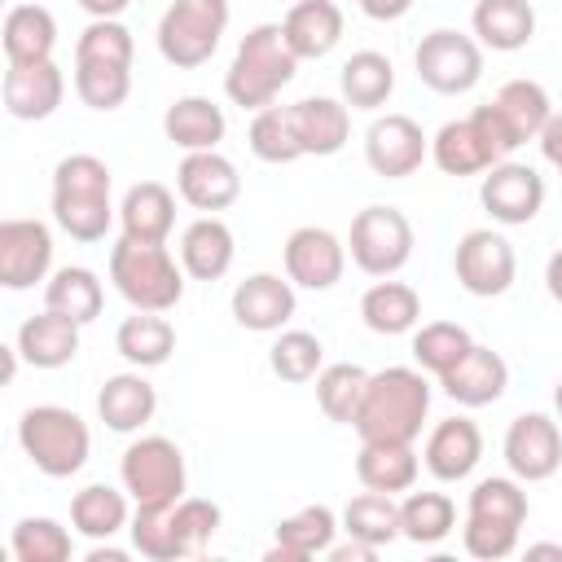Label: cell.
<instances>
[{"label":"cell","instance_id":"6da1fadb","mask_svg":"<svg viewBox=\"0 0 562 562\" xmlns=\"http://www.w3.org/2000/svg\"><path fill=\"white\" fill-rule=\"evenodd\" d=\"M430 413V382L426 369L413 364H386L369 373L360 413H356V435L360 443H417L422 426Z\"/></svg>","mask_w":562,"mask_h":562},{"label":"cell","instance_id":"7a4b0ae2","mask_svg":"<svg viewBox=\"0 0 562 562\" xmlns=\"http://www.w3.org/2000/svg\"><path fill=\"white\" fill-rule=\"evenodd\" d=\"M110 167L97 154H66L53 167V220L75 241H101L119 215L110 202Z\"/></svg>","mask_w":562,"mask_h":562},{"label":"cell","instance_id":"3957f363","mask_svg":"<svg viewBox=\"0 0 562 562\" xmlns=\"http://www.w3.org/2000/svg\"><path fill=\"white\" fill-rule=\"evenodd\" d=\"M294 70H299V57L285 44L281 22H259L241 35V44L224 70V92L241 110H263L294 79Z\"/></svg>","mask_w":562,"mask_h":562},{"label":"cell","instance_id":"277c9868","mask_svg":"<svg viewBox=\"0 0 562 562\" xmlns=\"http://www.w3.org/2000/svg\"><path fill=\"white\" fill-rule=\"evenodd\" d=\"M518 149V136L509 132V123L501 119V110L487 101V105H474L465 119H448L435 136H430V158L443 176H483L487 167L505 162L509 154Z\"/></svg>","mask_w":562,"mask_h":562},{"label":"cell","instance_id":"5b68a950","mask_svg":"<svg viewBox=\"0 0 562 562\" xmlns=\"http://www.w3.org/2000/svg\"><path fill=\"white\" fill-rule=\"evenodd\" d=\"M184 277L189 272L167 241L119 237L110 250V281L136 312H171L184 299Z\"/></svg>","mask_w":562,"mask_h":562},{"label":"cell","instance_id":"8992f818","mask_svg":"<svg viewBox=\"0 0 562 562\" xmlns=\"http://www.w3.org/2000/svg\"><path fill=\"white\" fill-rule=\"evenodd\" d=\"M18 443L26 452V461L48 474V479H70L88 465V452H92V435H88V422L75 413V408H61V404H35L22 413L18 422Z\"/></svg>","mask_w":562,"mask_h":562},{"label":"cell","instance_id":"52a82bcc","mask_svg":"<svg viewBox=\"0 0 562 562\" xmlns=\"http://www.w3.org/2000/svg\"><path fill=\"white\" fill-rule=\"evenodd\" d=\"M228 31V0H171L158 18V53L176 70H193L215 57Z\"/></svg>","mask_w":562,"mask_h":562},{"label":"cell","instance_id":"ba28073f","mask_svg":"<svg viewBox=\"0 0 562 562\" xmlns=\"http://www.w3.org/2000/svg\"><path fill=\"white\" fill-rule=\"evenodd\" d=\"M119 479L132 505H176L184 496L189 470L184 452L167 435H140L119 457Z\"/></svg>","mask_w":562,"mask_h":562},{"label":"cell","instance_id":"9c48e42d","mask_svg":"<svg viewBox=\"0 0 562 562\" xmlns=\"http://www.w3.org/2000/svg\"><path fill=\"white\" fill-rule=\"evenodd\" d=\"M347 255L369 277H395L413 259V224L400 206H364L351 220Z\"/></svg>","mask_w":562,"mask_h":562},{"label":"cell","instance_id":"30bf717a","mask_svg":"<svg viewBox=\"0 0 562 562\" xmlns=\"http://www.w3.org/2000/svg\"><path fill=\"white\" fill-rule=\"evenodd\" d=\"M413 66H417V79L430 92L461 97L483 79V44L465 31L439 26V31L422 35V44L413 53Z\"/></svg>","mask_w":562,"mask_h":562},{"label":"cell","instance_id":"8fae6325","mask_svg":"<svg viewBox=\"0 0 562 562\" xmlns=\"http://www.w3.org/2000/svg\"><path fill=\"white\" fill-rule=\"evenodd\" d=\"M452 272L461 281L465 294L474 299H496L514 285L518 277V255L509 246L505 233L496 228H470L461 241H457V255H452Z\"/></svg>","mask_w":562,"mask_h":562},{"label":"cell","instance_id":"7c38bea8","mask_svg":"<svg viewBox=\"0 0 562 562\" xmlns=\"http://www.w3.org/2000/svg\"><path fill=\"white\" fill-rule=\"evenodd\" d=\"M479 202H483V211H487L496 224H505V228L531 224V220L540 215V206H544V176H540L536 167H527V162L505 158V162H496V167L483 171Z\"/></svg>","mask_w":562,"mask_h":562},{"label":"cell","instance_id":"4fadbf2b","mask_svg":"<svg viewBox=\"0 0 562 562\" xmlns=\"http://www.w3.org/2000/svg\"><path fill=\"white\" fill-rule=\"evenodd\" d=\"M505 465L522 483H544L562 465V430L549 413H518L505 430Z\"/></svg>","mask_w":562,"mask_h":562},{"label":"cell","instance_id":"5bb4252c","mask_svg":"<svg viewBox=\"0 0 562 562\" xmlns=\"http://www.w3.org/2000/svg\"><path fill=\"white\" fill-rule=\"evenodd\" d=\"M430 154V136L422 132L417 119L408 114H382L369 123L364 132V162L373 167V176L382 180H404L422 167V158Z\"/></svg>","mask_w":562,"mask_h":562},{"label":"cell","instance_id":"9a60e30c","mask_svg":"<svg viewBox=\"0 0 562 562\" xmlns=\"http://www.w3.org/2000/svg\"><path fill=\"white\" fill-rule=\"evenodd\" d=\"M53 268V233L44 220H4L0 224V285L4 290H31L35 281H48Z\"/></svg>","mask_w":562,"mask_h":562},{"label":"cell","instance_id":"2e32d148","mask_svg":"<svg viewBox=\"0 0 562 562\" xmlns=\"http://www.w3.org/2000/svg\"><path fill=\"white\" fill-rule=\"evenodd\" d=\"M281 259H285V277L303 290H334L347 272V241H338L329 228H316V224H303L285 237L281 246Z\"/></svg>","mask_w":562,"mask_h":562},{"label":"cell","instance_id":"e0dca14e","mask_svg":"<svg viewBox=\"0 0 562 562\" xmlns=\"http://www.w3.org/2000/svg\"><path fill=\"white\" fill-rule=\"evenodd\" d=\"M176 193L193 206V211H228L237 198H241V176L237 167L220 154V149H198V154H184L180 167H176Z\"/></svg>","mask_w":562,"mask_h":562},{"label":"cell","instance_id":"ac0fdd59","mask_svg":"<svg viewBox=\"0 0 562 562\" xmlns=\"http://www.w3.org/2000/svg\"><path fill=\"white\" fill-rule=\"evenodd\" d=\"M294 281L277 272H250L233 285V321L250 334H281L294 316Z\"/></svg>","mask_w":562,"mask_h":562},{"label":"cell","instance_id":"d6986e66","mask_svg":"<svg viewBox=\"0 0 562 562\" xmlns=\"http://www.w3.org/2000/svg\"><path fill=\"white\" fill-rule=\"evenodd\" d=\"M483 461V430L470 417H443L430 426L426 448H422V465L439 479V483H461L474 474V465Z\"/></svg>","mask_w":562,"mask_h":562},{"label":"cell","instance_id":"ffe728a7","mask_svg":"<svg viewBox=\"0 0 562 562\" xmlns=\"http://www.w3.org/2000/svg\"><path fill=\"white\" fill-rule=\"evenodd\" d=\"M439 386H443V395L457 400L461 408H483V404H496V400L505 395V386H509V364H505L501 351L474 342V347L439 378Z\"/></svg>","mask_w":562,"mask_h":562},{"label":"cell","instance_id":"44dd1931","mask_svg":"<svg viewBox=\"0 0 562 562\" xmlns=\"http://www.w3.org/2000/svg\"><path fill=\"white\" fill-rule=\"evenodd\" d=\"M290 123L303 158H329L351 136V105L338 97H303L290 105Z\"/></svg>","mask_w":562,"mask_h":562},{"label":"cell","instance_id":"7402d4cb","mask_svg":"<svg viewBox=\"0 0 562 562\" xmlns=\"http://www.w3.org/2000/svg\"><path fill=\"white\" fill-rule=\"evenodd\" d=\"M66 97V75L57 61H35V66H9L4 70V110L22 123L48 119Z\"/></svg>","mask_w":562,"mask_h":562},{"label":"cell","instance_id":"603a6c76","mask_svg":"<svg viewBox=\"0 0 562 562\" xmlns=\"http://www.w3.org/2000/svg\"><path fill=\"white\" fill-rule=\"evenodd\" d=\"M79 329H83L79 321L44 307V312H35V316H26L18 325L13 342H18V351H22V360L31 369H61V364H70L79 356Z\"/></svg>","mask_w":562,"mask_h":562},{"label":"cell","instance_id":"cb8c5ba5","mask_svg":"<svg viewBox=\"0 0 562 562\" xmlns=\"http://www.w3.org/2000/svg\"><path fill=\"white\" fill-rule=\"evenodd\" d=\"M158 413V391L149 378L136 373H114L101 382L97 391V417L114 430V435H136L140 426H149Z\"/></svg>","mask_w":562,"mask_h":562},{"label":"cell","instance_id":"d4e9b609","mask_svg":"<svg viewBox=\"0 0 562 562\" xmlns=\"http://www.w3.org/2000/svg\"><path fill=\"white\" fill-rule=\"evenodd\" d=\"M334 536H338L334 509L329 505H303V509H294L290 518L277 522L268 562H307V558H321V553H329Z\"/></svg>","mask_w":562,"mask_h":562},{"label":"cell","instance_id":"484cf974","mask_svg":"<svg viewBox=\"0 0 562 562\" xmlns=\"http://www.w3.org/2000/svg\"><path fill=\"white\" fill-rule=\"evenodd\" d=\"M281 31L299 61L329 57L342 40V9L334 0H294L290 13L281 18Z\"/></svg>","mask_w":562,"mask_h":562},{"label":"cell","instance_id":"4316f807","mask_svg":"<svg viewBox=\"0 0 562 562\" xmlns=\"http://www.w3.org/2000/svg\"><path fill=\"white\" fill-rule=\"evenodd\" d=\"M119 228L132 241H167L176 228V193L158 180H140L119 202Z\"/></svg>","mask_w":562,"mask_h":562},{"label":"cell","instance_id":"83f0119b","mask_svg":"<svg viewBox=\"0 0 562 562\" xmlns=\"http://www.w3.org/2000/svg\"><path fill=\"white\" fill-rule=\"evenodd\" d=\"M233 255H237V241L220 215H198L180 233V263L193 281H220L233 268Z\"/></svg>","mask_w":562,"mask_h":562},{"label":"cell","instance_id":"f1b7e54d","mask_svg":"<svg viewBox=\"0 0 562 562\" xmlns=\"http://www.w3.org/2000/svg\"><path fill=\"white\" fill-rule=\"evenodd\" d=\"M470 31L492 53H518L536 35V9L531 0H479L470 13Z\"/></svg>","mask_w":562,"mask_h":562},{"label":"cell","instance_id":"f546056e","mask_svg":"<svg viewBox=\"0 0 562 562\" xmlns=\"http://www.w3.org/2000/svg\"><path fill=\"white\" fill-rule=\"evenodd\" d=\"M4 61L9 66H35V61H53L57 48V18L44 4H13L4 13Z\"/></svg>","mask_w":562,"mask_h":562},{"label":"cell","instance_id":"4dcf8cb0","mask_svg":"<svg viewBox=\"0 0 562 562\" xmlns=\"http://www.w3.org/2000/svg\"><path fill=\"white\" fill-rule=\"evenodd\" d=\"M162 132H167V140L180 145L184 154L220 149V140H224V132H228V119H224V110H220L211 97H180V101L167 105Z\"/></svg>","mask_w":562,"mask_h":562},{"label":"cell","instance_id":"1f68e13d","mask_svg":"<svg viewBox=\"0 0 562 562\" xmlns=\"http://www.w3.org/2000/svg\"><path fill=\"white\" fill-rule=\"evenodd\" d=\"M360 321L382 334V338H395V334H408L417 329L422 321V294L404 281H391V277H378L364 294H360Z\"/></svg>","mask_w":562,"mask_h":562},{"label":"cell","instance_id":"d6a6232c","mask_svg":"<svg viewBox=\"0 0 562 562\" xmlns=\"http://www.w3.org/2000/svg\"><path fill=\"white\" fill-rule=\"evenodd\" d=\"M422 474V457L413 452V443H360L356 452V479L369 492H408Z\"/></svg>","mask_w":562,"mask_h":562},{"label":"cell","instance_id":"836d02e7","mask_svg":"<svg viewBox=\"0 0 562 562\" xmlns=\"http://www.w3.org/2000/svg\"><path fill=\"white\" fill-rule=\"evenodd\" d=\"M114 351L132 369H158L176 351V325L162 312H136L114 329Z\"/></svg>","mask_w":562,"mask_h":562},{"label":"cell","instance_id":"e575fe53","mask_svg":"<svg viewBox=\"0 0 562 562\" xmlns=\"http://www.w3.org/2000/svg\"><path fill=\"white\" fill-rule=\"evenodd\" d=\"M132 496L110 483H88L70 496V527L88 540H110L132 522Z\"/></svg>","mask_w":562,"mask_h":562},{"label":"cell","instance_id":"d590c367","mask_svg":"<svg viewBox=\"0 0 562 562\" xmlns=\"http://www.w3.org/2000/svg\"><path fill=\"white\" fill-rule=\"evenodd\" d=\"M338 88H342V101H347L351 110H378V105H386L391 92H395V66H391L386 53L360 48V53H351V57L342 61Z\"/></svg>","mask_w":562,"mask_h":562},{"label":"cell","instance_id":"8d00e7d4","mask_svg":"<svg viewBox=\"0 0 562 562\" xmlns=\"http://www.w3.org/2000/svg\"><path fill=\"white\" fill-rule=\"evenodd\" d=\"M44 307H53V312H61V316L88 325V321H97L101 307H105V285L97 281L92 268L66 263V268H57V272L44 281Z\"/></svg>","mask_w":562,"mask_h":562},{"label":"cell","instance_id":"74e56055","mask_svg":"<svg viewBox=\"0 0 562 562\" xmlns=\"http://www.w3.org/2000/svg\"><path fill=\"white\" fill-rule=\"evenodd\" d=\"M492 105L501 110V119L509 123V132L518 136V145L540 140L544 123L553 119V101H549L544 83H536V79H509V83H501V92L492 97Z\"/></svg>","mask_w":562,"mask_h":562},{"label":"cell","instance_id":"f35d334b","mask_svg":"<svg viewBox=\"0 0 562 562\" xmlns=\"http://www.w3.org/2000/svg\"><path fill=\"white\" fill-rule=\"evenodd\" d=\"M531 505H527V492H522V479H505V474H492V479H479L470 487V501H465V518L474 522H501V527H518L527 522Z\"/></svg>","mask_w":562,"mask_h":562},{"label":"cell","instance_id":"ab89813d","mask_svg":"<svg viewBox=\"0 0 562 562\" xmlns=\"http://www.w3.org/2000/svg\"><path fill=\"white\" fill-rule=\"evenodd\" d=\"M457 527V505L448 492H413L400 501V536L413 544H439Z\"/></svg>","mask_w":562,"mask_h":562},{"label":"cell","instance_id":"60d3db41","mask_svg":"<svg viewBox=\"0 0 562 562\" xmlns=\"http://www.w3.org/2000/svg\"><path fill=\"white\" fill-rule=\"evenodd\" d=\"M342 531L364 540V544H373V549H386L400 536V505H395V496L364 487L360 496H351L342 505Z\"/></svg>","mask_w":562,"mask_h":562},{"label":"cell","instance_id":"b9f144b4","mask_svg":"<svg viewBox=\"0 0 562 562\" xmlns=\"http://www.w3.org/2000/svg\"><path fill=\"white\" fill-rule=\"evenodd\" d=\"M364 386H369V369L360 364H325L316 373V404L329 422L338 426H351L356 413H360V400H364Z\"/></svg>","mask_w":562,"mask_h":562},{"label":"cell","instance_id":"7bdbcfd3","mask_svg":"<svg viewBox=\"0 0 562 562\" xmlns=\"http://www.w3.org/2000/svg\"><path fill=\"white\" fill-rule=\"evenodd\" d=\"M470 347H474V338H470V329L457 325V321H430V325L413 329V360H417V369H426L430 378H443Z\"/></svg>","mask_w":562,"mask_h":562},{"label":"cell","instance_id":"ee69618b","mask_svg":"<svg viewBox=\"0 0 562 562\" xmlns=\"http://www.w3.org/2000/svg\"><path fill=\"white\" fill-rule=\"evenodd\" d=\"M246 140H250V154L259 162H272V167L303 158L299 136H294V123H290V105H263V110H255Z\"/></svg>","mask_w":562,"mask_h":562},{"label":"cell","instance_id":"f6af8a7d","mask_svg":"<svg viewBox=\"0 0 562 562\" xmlns=\"http://www.w3.org/2000/svg\"><path fill=\"white\" fill-rule=\"evenodd\" d=\"M268 364L281 382H316V373L325 369V347L307 329H281L268 347Z\"/></svg>","mask_w":562,"mask_h":562},{"label":"cell","instance_id":"bcb514c9","mask_svg":"<svg viewBox=\"0 0 562 562\" xmlns=\"http://www.w3.org/2000/svg\"><path fill=\"white\" fill-rule=\"evenodd\" d=\"M132 92V66H110V61H75V97L88 110H119Z\"/></svg>","mask_w":562,"mask_h":562},{"label":"cell","instance_id":"7dc6e473","mask_svg":"<svg viewBox=\"0 0 562 562\" xmlns=\"http://www.w3.org/2000/svg\"><path fill=\"white\" fill-rule=\"evenodd\" d=\"M127 536H132V549L149 562H176L180 558L171 505H136L132 522H127Z\"/></svg>","mask_w":562,"mask_h":562},{"label":"cell","instance_id":"c3c4849f","mask_svg":"<svg viewBox=\"0 0 562 562\" xmlns=\"http://www.w3.org/2000/svg\"><path fill=\"white\" fill-rule=\"evenodd\" d=\"M132 57H136V40L119 18H92L75 40V61L132 66Z\"/></svg>","mask_w":562,"mask_h":562},{"label":"cell","instance_id":"681fc988","mask_svg":"<svg viewBox=\"0 0 562 562\" xmlns=\"http://www.w3.org/2000/svg\"><path fill=\"white\" fill-rule=\"evenodd\" d=\"M171 522H176L180 558H198V553H206V544L215 540L224 514H220V505L206 501V496H180V501L171 505Z\"/></svg>","mask_w":562,"mask_h":562},{"label":"cell","instance_id":"f907efd6","mask_svg":"<svg viewBox=\"0 0 562 562\" xmlns=\"http://www.w3.org/2000/svg\"><path fill=\"white\" fill-rule=\"evenodd\" d=\"M70 553H75V540L57 518H22L13 527V558L18 562H66Z\"/></svg>","mask_w":562,"mask_h":562},{"label":"cell","instance_id":"816d5d0a","mask_svg":"<svg viewBox=\"0 0 562 562\" xmlns=\"http://www.w3.org/2000/svg\"><path fill=\"white\" fill-rule=\"evenodd\" d=\"M461 544H465V553L479 558V562H501V558H509V553L518 549V527H501V522H474V518H465V527H461Z\"/></svg>","mask_w":562,"mask_h":562},{"label":"cell","instance_id":"f5cc1de1","mask_svg":"<svg viewBox=\"0 0 562 562\" xmlns=\"http://www.w3.org/2000/svg\"><path fill=\"white\" fill-rule=\"evenodd\" d=\"M325 558H329V562H373V558H378V549H373V544H364V540H356V536H347L342 544L334 540Z\"/></svg>","mask_w":562,"mask_h":562},{"label":"cell","instance_id":"db71d44e","mask_svg":"<svg viewBox=\"0 0 562 562\" xmlns=\"http://www.w3.org/2000/svg\"><path fill=\"white\" fill-rule=\"evenodd\" d=\"M356 4H360V13L373 18V22H400V18L413 9V0H356Z\"/></svg>","mask_w":562,"mask_h":562},{"label":"cell","instance_id":"11a10c76","mask_svg":"<svg viewBox=\"0 0 562 562\" xmlns=\"http://www.w3.org/2000/svg\"><path fill=\"white\" fill-rule=\"evenodd\" d=\"M540 154L558 167V176H562V110H553V119L544 123V132H540Z\"/></svg>","mask_w":562,"mask_h":562},{"label":"cell","instance_id":"9f6ffc18","mask_svg":"<svg viewBox=\"0 0 562 562\" xmlns=\"http://www.w3.org/2000/svg\"><path fill=\"white\" fill-rule=\"evenodd\" d=\"M88 18H123V9L132 4V0H75Z\"/></svg>","mask_w":562,"mask_h":562},{"label":"cell","instance_id":"6f0895ef","mask_svg":"<svg viewBox=\"0 0 562 562\" xmlns=\"http://www.w3.org/2000/svg\"><path fill=\"white\" fill-rule=\"evenodd\" d=\"M544 290H549V299L553 303H562V246L549 255V263H544Z\"/></svg>","mask_w":562,"mask_h":562},{"label":"cell","instance_id":"680465c9","mask_svg":"<svg viewBox=\"0 0 562 562\" xmlns=\"http://www.w3.org/2000/svg\"><path fill=\"white\" fill-rule=\"evenodd\" d=\"M527 558H562V544H549V540L527 544Z\"/></svg>","mask_w":562,"mask_h":562},{"label":"cell","instance_id":"91938a15","mask_svg":"<svg viewBox=\"0 0 562 562\" xmlns=\"http://www.w3.org/2000/svg\"><path fill=\"white\" fill-rule=\"evenodd\" d=\"M553 408L562 413V378H558V386H553Z\"/></svg>","mask_w":562,"mask_h":562}]
</instances>
